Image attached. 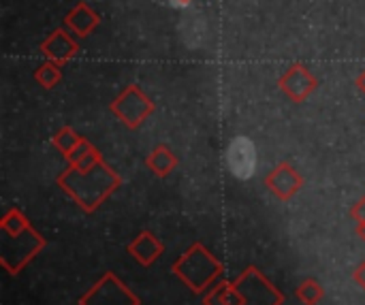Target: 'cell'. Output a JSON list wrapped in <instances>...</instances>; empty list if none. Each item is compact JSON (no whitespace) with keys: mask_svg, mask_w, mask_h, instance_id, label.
Listing matches in <instances>:
<instances>
[{"mask_svg":"<svg viewBox=\"0 0 365 305\" xmlns=\"http://www.w3.org/2000/svg\"><path fill=\"white\" fill-rule=\"evenodd\" d=\"M56 182L86 214H94L122 186V177L105 160L90 169L68 165Z\"/></svg>","mask_w":365,"mask_h":305,"instance_id":"1","label":"cell"},{"mask_svg":"<svg viewBox=\"0 0 365 305\" xmlns=\"http://www.w3.org/2000/svg\"><path fill=\"white\" fill-rule=\"evenodd\" d=\"M0 231H2L4 237L17 239V248L15 250H11V239H4V244H2V259H0L2 265H6L11 261V257H15V265H13V272H11L13 276L19 274L32 261V257H36L45 248V244H47L43 239V235L36 233L30 227L28 218L17 207H9L4 212V216L0 220Z\"/></svg>","mask_w":365,"mask_h":305,"instance_id":"2","label":"cell"},{"mask_svg":"<svg viewBox=\"0 0 365 305\" xmlns=\"http://www.w3.org/2000/svg\"><path fill=\"white\" fill-rule=\"evenodd\" d=\"M173 274L192 291V293H203L210 289V284L222 274V263L203 246V244H192L175 263H173Z\"/></svg>","mask_w":365,"mask_h":305,"instance_id":"3","label":"cell"},{"mask_svg":"<svg viewBox=\"0 0 365 305\" xmlns=\"http://www.w3.org/2000/svg\"><path fill=\"white\" fill-rule=\"evenodd\" d=\"M154 109H156V105L137 83L126 86L109 103V111L128 128H139L154 113Z\"/></svg>","mask_w":365,"mask_h":305,"instance_id":"4","label":"cell"},{"mask_svg":"<svg viewBox=\"0 0 365 305\" xmlns=\"http://www.w3.org/2000/svg\"><path fill=\"white\" fill-rule=\"evenodd\" d=\"M235 289L242 295V305H282L284 295L257 269L248 267L235 282Z\"/></svg>","mask_w":365,"mask_h":305,"instance_id":"5","label":"cell"},{"mask_svg":"<svg viewBox=\"0 0 365 305\" xmlns=\"http://www.w3.org/2000/svg\"><path fill=\"white\" fill-rule=\"evenodd\" d=\"M79 305H141V299L115 278L113 272H107L81 299Z\"/></svg>","mask_w":365,"mask_h":305,"instance_id":"6","label":"cell"},{"mask_svg":"<svg viewBox=\"0 0 365 305\" xmlns=\"http://www.w3.org/2000/svg\"><path fill=\"white\" fill-rule=\"evenodd\" d=\"M278 88L284 92L287 98H291L293 103H304L308 100V96H312L319 90V79L314 77V73L302 64V62H293L278 79Z\"/></svg>","mask_w":365,"mask_h":305,"instance_id":"7","label":"cell"},{"mask_svg":"<svg viewBox=\"0 0 365 305\" xmlns=\"http://www.w3.org/2000/svg\"><path fill=\"white\" fill-rule=\"evenodd\" d=\"M227 165L233 177L237 180H250L257 171V145L252 139L240 135L235 137L227 148Z\"/></svg>","mask_w":365,"mask_h":305,"instance_id":"8","label":"cell"},{"mask_svg":"<svg viewBox=\"0 0 365 305\" xmlns=\"http://www.w3.org/2000/svg\"><path fill=\"white\" fill-rule=\"evenodd\" d=\"M265 186L274 197L287 203L304 188V177L291 162H280L265 175Z\"/></svg>","mask_w":365,"mask_h":305,"instance_id":"9","label":"cell"},{"mask_svg":"<svg viewBox=\"0 0 365 305\" xmlns=\"http://www.w3.org/2000/svg\"><path fill=\"white\" fill-rule=\"evenodd\" d=\"M38 51L45 56V60H51V62H58V64L64 66L71 58H75L79 53V43L75 41L73 32L62 26V28L51 30L41 41Z\"/></svg>","mask_w":365,"mask_h":305,"instance_id":"10","label":"cell"},{"mask_svg":"<svg viewBox=\"0 0 365 305\" xmlns=\"http://www.w3.org/2000/svg\"><path fill=\"white\" fill-rule=\"evenodd\" d=\"M62 26H64L66 30H71L75 36L86 38V36H90V34L101 26V15H98L88 2L81 0V2H77V4L64 15Z\"/></svg>","mask_w":365,"mask_h":305,"instance_id":"11","label":"cell"},{"mask_svg":"<svg viewBox=\"0 0 365 305\" xmlns=\"http://www.w3.org/2000/svg\"><path fill=\"white\" fill-rule=\"evenodd\" d=\"M126 250H128V254H130L137 263H141L143 267H150L152 263H156V261L163 257L165 246H163V242H160L154 233L141 231V233L128 244Z\"/></svg>","mask_w":365,"mask_h":305,"instance_id":"12","label":"cell"},{"mask_svg":"<svg viewBox=\"0 0 365 305\" xmlns=\"http://www.w3.org/2000/svg\"><path fill=\"white\" fill-rule=\"evenodd\" d=\"M145 167L156 175V177H167L169 173L175 171L178 167V156L173 154V150L165 143L156 145L148 156H145Z\"/></svg>","mask_w":365,"mask_h":305,"instance_id":"13","label":"cell"},{"mask_svg":"<svg viewBox=\"0 0 365 305\" xmlns=\"http://www.w3.org/2000/svg\"><path fill=\"white\" fill-rule=\"evenodd\" d=\"M205 305H242V295L233 282H218L212 291H207Z\"/></svg>","mask_w":365,"mask_h":305,"instance_id":"14","label":"cell"},{"mask_svg":"<svg viewBox=\"0 0 365 305\" xmlns=\"http://www.w3.org/2000/svg\"><path fill=\"white\" fill-rule=\"evenodd\" d=\"M34 81H36L41 88H45V90L56 88V86L62 81V64L51 62V60H45V62L34 71Z\"/></svg>","mask_w":365,"mask_h":305,"instance_id":"15","label":"cell"},{"mask_svg":"<svg viewBox=\"0 0 365 305\" xmlns=\"http://www.w3.org/2000/svg\"><path fill=\"white\" fill-rule=\"evenodd\" d=\"M81 139H83V137H79L71 126H62V128L51 137V145H53L56 150H60L62 156H68V154L79 145Z\"/></svg>","mask_w":365,"mask_h":305,"instance_id":"16","label":"cell"},{"mask_svg":"<svg viewBox=\"0 0 365 305\" xmlns=\"http://www.w3.org/2000/svg\"><path fill=\"white\" fill-rule=\"evenodd\" d=\"M323 295H325V291H323V286H321L314 278H308V280H304V282L297 286V299L304 305L321 304Z\"/></svg>","mask_w":365,"mask_h":305,"instance_id":"17","label":"cell"},{"mask_svg":"<svg viewBox=\"0 0 365 305\" xmlns=\"http://www.w3.org/2000/svg\"><path fill=\"white\" fill-rule=\"evenodd\" d=\"M94 150H96V148H94V145H92V143H90L86 137H83V139L79 141V145H77V148H75V150H73L68 156H64V158H66V162H68V165H79V162H81L86 156H90Z\"/></svg>","mask_w":365,"mask_h":305,"instance_id":"18","label":"cell"},{"mask_svg":"<svg viewBox=\"0 0 365 305\" xmlns=\"http://www.w3.org/2000/svg\"><path fill=\"white\" fill-rule=\"evenodd\" d=\"M351 218L357 222V235H359V237L365 242V197L359 201V203H355V205H353V210H351Z\"/></svg>","mask_w":365,"mask_h":305,"instance_id":"19","label":"cell"},{"mask_svg":"<svg viewBox=\"0 0 365 305\" xmlns=\"http://www.w3.org/2000/svg\"><path fill=\"white\" fill-rule=\"evenodd\" d=\"M353 280H355V282H357V284H359V286L365 291V261L359 265V267H357V272L353 274Z\"/></svg>","mask_w":365,"mask_h":305,"instance_id":"20","label":"cell"},{"mask_svg":"<svg viewBox=\"0 0 365 305\" xmlns=\"http://www.w3.org/2000/svg\"><path fill=\"white\" fill-rule=\"evenodd\" d=\"M355 83H357V88H359V90L365 94V68L359 73V77L355 79Z\"/></svg>","mask_w":365,"mask_h":305,"instance_id":"21","label":"cell"},{"mask_svg":"<svg viewBox=\"0 0 365 305\" xmlns=\"http://www.w3.org/2000/svg\"><path fill=\"white\" fill-rule=\"evenodd\" d=\"M173 6H180V9H184V6H190L192 4V0H169Z\"/></svg>","mask_w":365,"mask_h":305,"instance_id":"22","label":"cell"}]
</instances>
